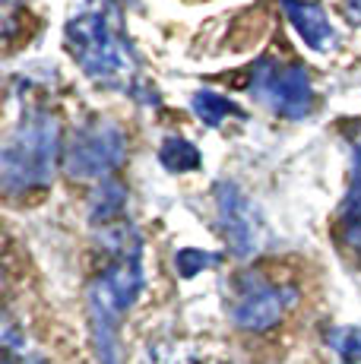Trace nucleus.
Listing matches in <instances>:
<instances>
[{
    "label": "nucleus",
    "instance_id": "11",
    "mask_svg": "<svg viewBox=\"0 0 361 364\" xmlns=\"http://www.w3.org/2000/svg\"><path fill=\"white\" fill-rule=\"evenodd\" d=\"M158 162L168 168V171H197L200 162H203V156H200V149L190 143V139L168 136L162 143V149H158Z\"/></svg>",
    "mask_w": 361,
    "mask_h": 364
},
{
    "label": "nucleus",
    "instance_id": "8",
    "mask_svg": "<svg viewBox=\"0 0 361 364\" xmlns=\"http://www.w3.org/2000/svg\"><path fill=\"white\" fill-rule=\"evenodd\" d=\"M282 10H286L291 29L298 32V38L311 48V51H330L336 45V29H333L330 16L314 4H304V0H279Z\"/></svg>",
    "mask_w": 361,
    "mask_h": 364
},
{
    "label": "nucleus",
    "instance_id": "6",
    "mask_svg": "<svg viewBox=\"0 0 361 364\" xmlns=\"http://www.w3.org/2000/svg\"><path fill=\"white\" fill-rule=\"evenodd\" d=\"M127 139L108 121H95L76 130L73 143L67 146V171L73 178H108L114 168L124 165Z\"/></svg>",
    "mask_w": 361,
    "mask_h": 364
},
{
    "label": "nucleus",
    "instance_id": "4",
    "mask_svg": "<svg viewBox=\"0 0 361 364\" xmlns=\"http://www.w3.org/2000/svg\"><path fill=\"white\" fill-rule=\"evenodd\" d=\"M251 92L263 108H269L279 117H289V121L311 117V111L317 105V92L308 70L295 64H282L276 58H263L254 64Z\"/></svg>",
    "mask_w": 361,
    "mask_h": 364
},
{
    "label": "nucleus",
    "instance_id": "12",
    "mask_svg": "<svg viewBox=\"0 0 361 364\" xmlns=\"http://www.w3.org/2000/svg\"><path fill=\"white\" fill-rule=\"evenodd\" d=\"M326 342H330L333 352L345 364H361V330L358 326H336V330L326 333Z\"/></svg>",
    "mask_w": 361,
    "mask_h": 364
},
{
    "label": "nucleus",
    "instance_id": "14",
    "mask_svg": "<svg viewBox=\"0 0 361 364\" xmlns=\"http://www.w3.org/2000/svg\"><path fill=\"white\" fill-rule=\"evenodd\" d=\"M349 13H352V19L361 23V0H349Z\"/></svg>",
    "mask_w": 361,
    "mask_h": 364
},
{
    "label": "nucleus",
    "instance_id": "10",
    "mask_svg": "<svg viewBox=\"0 0 361 364\" xmlns=\"http://www.w3.org/2000/svg\"><path fill=\"white\" fill-rule=\"evenodd\" d=\"M190 105H193L197 117L206 124V127H222L228 117H241L238 105H235L232 99H225V95L212 92V89H200V92L193 95Z\"/></svg>",
    "mask_w": 361,
    "mask_h": 364
},
{
    "label": "nucleus",
    "instance_id": "7",
    "mask_svg": "<svg viewBox=\"0 0 361 364\" xmlns=\"http://www.w3.org/2000/svg\"><path fill=\"white\" fill-rule=\"evenodd\" d=\"M216 222L235 257H251L257 250L260 222H257V213L247 193L235 181H219L216 184Z\"/></svg>",
    "mask_w": 361,
    "mask_h": 364
},
{
    "label": "nucleus",
    "instance_id": "3",
    "mask_svg": "<svg viewBox=\"0 0 361 364\" xmlns=\"http://www.w3.org/2000/svg\"><path fill=\"white\" fill-rule=\"evenodd\" d=\"M58 152H60L58 117L48 114V111H29L4 143V156H0L4 191L6 193L41 191L54 178Z\"/></svg>",
    "mask_w": 361,
    "mask_h": 364
},
{
    "label": "nucleus",
    "instance_id": "13",
    "mask_svg": "<svg viewBox=\"0 0 361 364\" xmlns=\"http://www.w3.org/2000/svg\"><path fill=\"white\" fill-rule=\"evenodd\" d=\"M216 263H219V254H206V250H193V247L178 250V257H175V266L184 279H193L197 272L210 269V266H216Z\"/></svg>",
    "mask_w": 361,
    "mask_h": 364
},
{
    "label": "nucleus",
    "instance_id": "2",
    "mask_svg": "<svg viewBox=\"0 0 361 364\" xmlns=\"http://www.w3.org/2000/svg\"><path fill=\"white\" fill-rule=\"evenodd\" d=\"M102 244L111 254V260L95 276L92 289H89V311H92L95 336H99L102 361L117 364L114 326L143 289V254H140V237H136L134 225L124 219L102 225Z\"/></svg>",
    "mask_w": 361,
    "mask_h": 364
},
{
    "label": "nucleus",
    "instance_id": "9",
    "mask_svg": "<svg viewBox=\"0 0 361 364\" xmlns=\"http://www.w3.org/2000/svg\"><path fill=\"white\" fill-rule=\"evenodd\" d=\"M339 235L345 247L361 250V127L352 139V184L339 206Z\"/></svg>",
    "mask_w": 361,
    "mask_h": 364
},
{
    "label": "nucleus",
    "instance_id": "5",
    "mask_svg": "<svg viewBox=\"0 0 361 364\" xmlns=\"http://www.w3.org/2000/svg\"><path fill=\"white\" fill-rule=\"evenodd\" d=\"M295 289L279 282H269L260 272H244V276L235 282L232 291V320L235 326L251 333H263L269 326H276L286 311L295 304Z\"/></svg>",
    "mask_w": 361,
    "mask_h": 364
},
{
    "label": "nucleus",
    "instance_id": "1",
    "mask_svg": "<svg viewBox=\"0 0 361 364\" xmlns=\"http://www.w3.org/2000/svg\"><path fill=\"white\" fill-rule=\"evenodd\" d=\"M67 51L92 82L108 89H136V58L114 0H80L67 19Z\"/></svg>",
    "mask_w": 361,
    "mask_h": 364
}]
</instances>
